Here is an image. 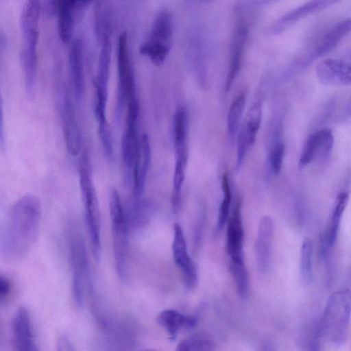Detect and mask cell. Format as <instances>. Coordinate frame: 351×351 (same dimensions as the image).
I'll use <instances>...</instances> for the list:
<instances>
[{
  "label": "cell",
  "mask_w": 351,
  "mask_h": 351,
  "mask_svg": "<svg viewBox=\"0 0 351 351\" xmlns=\"http://www.w3.org/2000/svg\"><path fill=\"white\" fill-rule=\"evenodd\" d=\"M313 245L309 238L302 242L300 252V274L306 285L311 283L313 278Z\"/></svg>",
  "instance_id": "cell-26"
},
{
  "label": "cell",
  "mask_w": 351,
  "mask_h": 351,
  "mask_svg": "<svg viewBox=\"0 0 351 351\" xmlns=\"http://www.w3.org/2000/svg\"><path fill=\"white\" fill-rule=\"evenodd\" d=\"M263 115L262 104L254 103L249 108L240 130L244 133L250 147L256 141L257 133L261 126Z\"/></svg>",
  "instance_id": "cell-24"
},
{
  "label": "cell",
  "mask_w": 351,
  "mask_h": 351,
  "mask_svg": "<svg viewBox=\"0 0 351 351\" xmlns=\"http://www.w3.org/2000/svg\"><path fill=\"white\" fill-rule=\"evenodd\" d=\"M172 253L174 262L182 274L185 286L189 289H193L197 282V268L188 253L182 229L178 223L173 226Z\"/></svg>",
  "instance_id": "cell-8"
},
{
  "label": "cell",
  "mask_w": 351,
  "mask_h": 351,
  "mask_svg": "<svg viewBox=\"0 0 351 351\" xmlns=\"http://www.w3.org/2000/svg\"><path fill=\"white\" fill-rule=\"evenodd\" d=\"M319 80L326 85H350V64L339 59L327 58L320 61L315 69Z\"/></svg>",
  "instance_id": "cell-15"
},
{
  "label": "cell",
  "mask_w": 351,
  "mask_h": 351,
  "mask_svg": "<svg viewBox=\"0 0 351 351\" xmlns=\"http://www.w3.org/2000/svg\"><path fill=\"white\" fill-rule=\"evenodd\" d=\"M112 47L109 36L106 35L102 40L101 48L99 55L98 70L95 82L96 99L95 101L106 104L107 87L110 75Z\"/></svg>",
  "instance_id": "cell-18"
},
{
  "label": "cell",
  "mask_w": 351,
  "mask_h": 351,
  "mask_svg": "<svg viewBox=\"0 0 351 351\" xmlns=\"http://www.w3.org/2000/svg\"><path fill=\"white\" fill-rule=\"evenodd\" d=\"M350 317V291L339 290L329 298L324 310L319 335L334 343L340 344L348 335Z\"/></svg>",
  "instance_id": "cell-2"
},
{
  "label": "cell",
  "mask_w": 351,
  "mask_h": 351,
  "mask_svg": "<svg viewBox=\"0 0 351 351\" xmlns=\"http://www.w3.org/2000/svg\"><path fill=\"white\" fill-rule=\"evenodd\" d=\"M221 186L223 191V199L219 208L217 228L221 230L227 223L230 215V207L232 199L231 189L228 181V177L226 172H224L222 176Z\"/></svg>",
  "instance_id": "cell-30"
},
{
  "label": "cell",
  "mask_w": 351,
  "mask_h": 351,
  "mask_svg": "<svg viewBox=\"0 0 351 351\" xmlns=\"http://www.w3.org/2000/svg\"><path fill=\"white\" fill-rule=\"evenodd\" d=\"M70 254L72 267V291L77 306L83 304V280L87 262L84 247L82 241L73 237L70 241Z\"/></svg>",
  "instance_id": "cell-14"
},
{
  "label": "cell",
  "mask_w": 351,
  "mask_h": 351,
  "mask_svg": "<svg viewBox=\"0 0 351 351\" xmlns=\"http://www.w3.org/2000/svg\"><path fill=\"white\" fill-rule=\"evenodd\" d=\"M55 3L58 17L59 36L61 40L66 44L72 38L76 5L73 0H55Z\"/></svg>",
  "instance_id": "cell-21"
},
{
  "label": "cell",
  "mask_w": 351,
  "mask_h": 351,
  "mask_svg": "<svg viewBox=\"0 0 351 351\" xmlns=\"http://www.w3.org/2000/svg\"><path fill=\"white\" fill-rule=\"evenodd\" d=\"M11 292L10 280L0 274V300H4L9 296Z\"/></svg>",
  "instance_id": "cell-35"
},
{
  "label": "cell",
  "mask_w": 351,
  "mask_h": 351,
  "mask_svg": "<svg viewBox=\"0 0 351 351\" xmlns=\"http://www.w3.org/2000/svg\"><path fill=\"white\" fill-rule=\"evenodd\" d=\"M348 198L349 194L347 192L340 193L337 197L330 222L325 237V243L328 248L332 247L336 241L341 219L346 207Z\"/></svg>",
  "instance_id": "cell-23"
},
{
  "label": "cell",
  "mask_w": 351,
  "mask_h": 351,
  "mask_svg": "<svg viewBox=\"0 0 351 351\" xmlns=\"http://www.w3.org/2000/svg\"><path fill=\"white\" fill-rule=\"evenodd\" d=\"M73 1H74L76 6H77V5L82 6V5L88 4L92 0H73Z\"/></svg>",
  "instance_id": "cell-38"
},
{
  "label": "cell",
  "mask_w": 351,
  "mask_h": 351,
  "mask_svg": "<svg viewBox=\"0 0 351 351\" xmlns=\"http://www.w3.org/2000/svg\"><path fill=\"white\" fill-rule=\"evenodd\" d=\"M246 93H239L232 101L227 117L228 133L231 141H234L241 126V120L245 109Z\"/></svg>",
  "instance_id": "cell-25"
},
{
  "label": "cell",
  "mask_w": 351,
  "mask_h": 351,
  "mask_svg": "<svg viewBox=\"0 0 351 351\" xmlns=\"http://www.w3.org/2000/svg\"><path fill=\"white\" fill-rule=\"evenodd\" d=\"M230 266L239 296L246 298L249 294L250 280L245 263H230Z\"/></svg>",
  "instance_id": "cell-29"
},
{
  "label": "cell",
  "mask_w": 351,
  "mask_h": 351,
  "mask_svg": "<svg viewBox=\"0 0 351 351\" xmlns=\"http://www.w3.org/2000/svg\"><path fill=\"white\" fill-rule=\"evenodd\" d=\"M117 71L121 95L127 101L135 97V81L130 61L126 32H122L117 45Z\"/></svg>",
  "instance_id": "cell-10"
},
{
  "label": "cell",
  "mask_w": 351,
  "mask_h": 351,
  "mask_svg": "<svg viewBox=\"0 0 351 351\" xmlns=\"http://www.w3.org/2000/svg\"><path fill=\"white\" fill-rule=\"evenodd\" d=\"M315 149V134H311L305 141L302 149L298 165L300 168H304L314 160Z\"/></svg>",
  "instance_id": "cell-33"
},
{
  "label": "cell",
  "mask_w": 351,
  "mask_h": 351,
  "mask_svg": "<svg viewBox=\"0 0 351 351\" xmlns=\"http://www.w3.org/2000/svg\"><path fill=\"white\" fill-rule=\"evenodd\" d=\"M69 66L74 91L80 99L84 91V71L83 63V45L80 39L71 44L69 52Z\"/></svg>",
  "instance_id": "cell-20"
},
{
  "label": "cell",
  "mask_w": 351,
  "mask_h": 351,
  "mask_svg": "<svg viewBox=\"0 0 351 351\" xmlns=\"http://www.w3.org/2000/svg\"><path fill=\"white\" fill-rule=\"evenodd\" d=\"M342 0H308L301 5L290 10L273 23L267 30L269 36L278 35L301 20L326 8Z\"/></svg>",
  "instance_id": "cell-7"
},
{
  "label": "cell",
  "mask_w": 351,
  "mask_h": 351,
  "mask_svg": "<svg viewBox=\"0 0 351 351\" xmlns=\"http://www.w3.org/2000/svg\"><path fill=\"white\" fill-rule=\"evenodd\" d=\"M285 155V145L281 141L276 142L270 152L269 163L272 173L275 176L280 174L282 170Z\"/></svg>",
  "instance_id": "cell-32"
},
{
  "label": "cell",
  "mask_w": 351,
  "mask_h": 351,
  "mask_svg": "<svg viewBox=\"0 0 351 351\" xmlns=\"http://www.w3.org/2000/svg\"><path fill=\"white\" fill-rule=\"evenodd\" d=\"M278 1L280 0H248L242 3L239 8L242 10L261 8Z\"/></svg>",
  "instance_id": "cell-34"
},
{
  "label": "cell",
  "mask_w": 351,
  "mask_h": 351,
  "mask_svg": "<svg viewBox=\"0 0 351 351\" xmlns=\"http://www.w3.org/2000/svg\"><path fill=\"white\" fill-rule=\"evenodd\" d=\"M315 149L314 160L324 161L330 156L332 152L334 136L329 128H323L315 132Z\"/></svg>",
  "instance_id": "cell-27"
},
{
  "label": "cell",
  "mask_w": 351,
  "mask_h": 351,
  "mask_svg": "<svg viewBox=\"0 0 351 351\" xmlns=\"http://www.w3.org/2000/svg\"><path fill=\"white\" fill-rule=\"evenodd\" d=\"M156 321L158 325L167 331L171 341L176 339L181 329L193 328L197 324L196 317L186 315L173 309L161 311L157 316Z\"/></svg>",
  "instance_id": "cell-19"
},
{
  "label": "cell",
  "mask_w": 351,
  "mask_h": 351,
  "mask_svg": "<svg viewBox=\"0 0 351 351\" xmlns=\"http://www.w3.org/2000/svg\"><path fill=\"white\" fill-rule=\"evenodd\" d=\"M350 17L339 21L329 27L309 44L308 49H306L300 59L301 64L306 66L330 52L350 33Z\"/></svg>",
  "instance_id": "cell-6"
},
{
  "label": "cell",
  "mask_w": 351,
  "mask_h": 351,
  "mask_svg": "<svg viewBox=\"0 0 351 351\" xmlns=\"http://www.w3.org/2000/svg\"><path fill=\"white\" fill-rule=\"evenodd\" d=\"M187 120L186 112L183 109L178 110L174 118V146L175 150L186 147Z\"/></svg>",
  "instance_id": "cell-31"
},
{
  "label": "cell",
  "mask_w": 351,
  "mask_h": 351,
  "mask_svg": "<svg viewBox=\"0 0 351 351\" xmlns=\"http://www.w3.org/2000/svg\"><path fill=\"white\" fill-rule=\"evenodd\" d=\"M80 182L84 208L85 220L93 256L98 260L101 251V224L99 204L89 173L84 162L80 169Z\"/></svg>",
  "instance_id": "cell-4"
},
{
  "label": "cell",
  "mask_w": 351,
  "mask_h": 351,
  "mask_svg": "<svg viewBox=\"0 0 351 351\" xmlns=\"http://www.w3.org/2000/svg\"><path fill=\"white\" fill-rule=\"evenodd\" d=\"M187 156V147L176 150V165L171 195V205L175 213L179 211L181 206L182 187L185 176Z\"/></svg>",
  "instance_id": "cell-22"
},
{
  "label": "cell",
  "mask_w": 351,
  "mask_h": 351,
  "mask_svg": "<svg viewBox=\"0 0 351 351\" xmlns=\"http://www.w3.org/2000/svg\"><path fill=\"white\" fill-rule=\"evenodd\" d=\"M189 1L191 3H209V2H211L215 0H189Z\"/></svg>",
  "instance_id": "cell-39"
},
{
  "label": "cell",
  "mask_w": 351,
  "mask_h": 351,
  "mask_svg": "<svg viewBox=\"0 0 351 351\" xmlns=\"http://www.w3.org/2000/svg\"><path fill=\"white\" fill-rule=\"evenodd\" d=\"M60 114L67 149L71 154L77 155L80 148L79 128L73 106L65 90L62 97Z\"/></svg>",
  "instance_id": "cell-16"
},
{
  "label": "cell",
  "mask_w": 351,
  "mask_h": 351,
  "mask_svg": "<svg viewBox=\"0 0 351 351\" xmlns=\"http://www.w3.org/2000/svg\"><path fill=\"white\" fill-rule=\"evenodd\" d=\"M5 127L4 114L2 97L0 91V147L3 149L5 147Z\"/></svg>",
  "instance_id": "cell-36"
},
{
  "label": "cell",
  "mask_w": 351,
  "mask_h": 351,
  "mask_svg": "<svg viewBox=\"0 0 351 351\" xmlns=\"http://www.w3.org/2000/svg\"><path fill=\"white\" fill-rule=\"evenodd\" d=\"M173 18L167 9L156 16L147 38L141 45L139 53L156 66H160L168 56L172 43Z\"/></svg>",
  "instance_id": "cell-3"
},
{
  "label": "cell",
  "mask_w": 351,
  "mask_h": 351,
  "mask_svg": "<svg viewBox=\"0 0 351 351\" xmlns=\"http://www.w3.org/2000/svg\"><path fill=\"white\" fill-rule=\"evenodd\" d=\"M214 341L204 334H194L181 341L176 351H210L215 349Z\"/></svg>",
  "instance_id": "cell-28"
},
{
  "label": "cell",
  "mask_w": 351,
  "mask_h": 351,
  "mask_svg": "<svg viewBox=\"0 0 351 351\" xmlns=\"http://www.w3.org/2000/svg\"><path fill=\"white\" fill-rule=\"evenodd\" d=\"M39 16V0H27L23 19V32L27 44L25 60H36Z\"/></svg>",
  "instance_id": "cell-17"
},
{
  "label": "cell",
  "mask_w": 351,
  "mask_h": 351,
  "mask_svg": "<svg viewBox=\"0 0 351 351\" xmlns=\"http://www.w3.org/2000/svg\"><path fill=\"white\" fill-rule=\"evenodd\" d=\"M249 21L241 18L234 29L230 44V54L228 70L225 83L226 91H229L239 72L243 53L250 34Z\"/></svg>",
  "instance_id": "cell-9"
},
{
  "label": "cell",
  "mask_w": 351,
  "mask_h": 351,
  "mask_svg": "<svg viewBox=\"0 0 351 351\" xmlns=\"http://www.w3.org/2000/svg\"><path fill=\"white\" fill-rule=\"evenodd\" d=\"M41 218L39 199L25 194L10 208L1 237L3 257L16 260L23 257L36 242Z\"/></svg>",
  "instance_id": "cell-1"
},
{
  "label": "cell",
  "mask_w": 351,
  "mask_h": 351,
  "mask_svg": "<svg viewBox=\"0 0 351 351\" xmlns=\"http://www.w3.org/2000/svg\"><path fill=\"white\" fill-rule=\"evenodd\" d=\"M274 224L269 216H264L260 221L255 241V258L257 269L262 274L267 273L271 266Z\"/></svg>",
  "instance_id": "cell-13"
},
{
  "label": "cell",
  "mask_w": 351,
  "mask_h": 351,
  "mask_svg": "<svg viewBox=\"0 0 351 351\" xmlns=\"http://www.w3.org/2000/svg\"><path fill=\"white\" fill-rule=\"evenodd\" d=\"M58 350H73L74 348L71 341L66 337H62L58 342Z\"/></svg>",
  "instance_id": "cell-37"
},
{
  "label": "cell",
  "mask_w": 351,
  "mask_h": 351,
  "mask_svg": "<svg viewBox=\"0 0 351 351\" xmlns=\"http://www.w3.org/2000/svg\"><path fill=\"white\" fill-rule=\"evenodd\" d=\"M12 334L14 349L19 351L38 350L33 335L30 315L25 306L16 310L12 319Z\"/></svg>",
  "instance_id": "cell-12"
},
{
  "label": "cell",
  "mask_w": 351,
  "mask_h": 351,
  "mask_svg": "<svg viewBox=\"0 0 351 351\" xmlns=\"http://www.w3.org/2000/svg\"><path fill=\"white\" fill-rule=\"evenodd\" d=\"M241 202H237L227 221V252L230 263H245L243 253L244 230Z\"/></svg>",
  "instance_id": "cell-11"
},
{
  "label": "cell",
  "mask_w": 351,
  "mask_h": 351,
  "mask_svg": "<svg viewBox=\"0 0 351 351\" xmlns=\"http://www.w3.org/2000/svg\"><path fill=\"white\" fill-rule=\"evenodd\" d=\"M109 213L116 269L122 279L126 271L128 224L119 193L114 189L110 195Z\"/></svg>",
  "instance_id": "cell-5"
}]
</instances>
